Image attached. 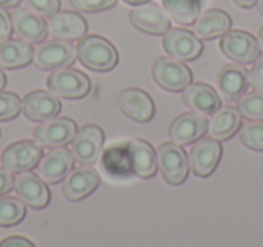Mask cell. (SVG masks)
I'll return each mask as SVG.
<instances>
[{
	"instance_id": "cell-1",
	"label": "cell",
	"mask_w": 263,
	"mask_h": 247,
	"mask_svg": "<svg viewBox=\"0 0 263 247\" xmlns=\"http://www.w3.org/2000/svg\"><path fill=\"white\" fill-rule=\"evenodd\" d=\"M76 56L85 67L96 70V73H106L117 65V49L106 38L98 34H88L78 42Z\"/></svg>"
},
{
	"instance_id": "cell-2",
	"label": "cell",
	"mask_w": 263,
	"mask_h": 247,
	"mask_svg": "<svg viewBox=\"0 0 263 247\" xmlns=\"http://www.w3.org/2000/svg\"><path fill=\"white\" fill-rule=\"evenodd\" d=\"M155 153H157V166L161 168L164 181L172 186L182 184L190 173V163L182 146L175 145L173 141L162 143Z\"/></svg>"
},
{
	"instance_id": "cell-3",
	"label": "cell",
	"mask_w": 263,
	"mask_h": 247,
	"mask_svg": "<svg viewBox=\"0 0 263 247\" xmlns=\"http://www.w3.org/2000/svg\"><path fill=\"white\" fill-rule=\"evenodd\" d=\"M47 87L54 96L67 99H81L90 92V80L85 73L78 69L52 70L47 78Z\"/></svg>"
},
{
	"instance_id": "cell-4",
	"label": "cell",
	"mask_w": 263,
	"mask_h": 247,
	"mask_svg": "<svg viewBox=\"0 0 263 247\" xmlns=\"http://www.w3.org/2000/svg\"><path fill=\"white\" fill-rule=\"evenodd\" d=\"M220 49L229 60L236 63H252L261 55V45L251 33L240 29L227 31L220 40Z\"/></svg>"
},
{
	"instance_id": "cell-5",
	"label": "cell",
	"mask_w": 263,
	"mask_h": 247,
	"mask_svg": "<svg viewBox=\"0 0 263 247\" xmlns=\"http://www.w3.org/2000/svg\"><path fill=\"white\" fill-rule=\"evenodd\" d=\"M152 74H154V80L157 81L159 87L166 89L170 92L184 91L193 80L190 67H186L180 60L175 58L155 60Z\"/></svg>"
},
{
	"instance_id": "cell-6",
	"label": "cell",
	"mask_w": 263,
	"mask_h": 247,
	"mask_svg": "<svg viewBox=\"0 0 263 247\" xmlns=\"http://www.w3.org/2000/svg\"><path fill=\"white\" fill-rule=\"evenodd\" d=\"M78 128L70 117H51L34 128V139L47 148H63L72 143Z\"/></svg>"
},
{
	"instance_id": "cell-7",
	"label": "cell",
	"mask_w": 263,
	"mask_h": 247,
	"mask_svg": "<svg viewBox=\"0 0 263 247\" xmlns=\"http://www.w3.org/2000/svg\"><path fill=\"white\" fill-rule=\"evenodd\" d=\"M42 159V146L31 139H22L2 152V166L8 168L9 171H29L34 166H38Z\"/></svg>"
},
{
	"instance_id": "cell-8",
	"label": "cell",
	"mask_w": 263,
	"mask_h": 247,
	"mask_svg": "<svg viewBox=\"0 0 263 247\" xmlns=\"http://www.w3.org/2000/svg\"><path fill=\"white\" fill-rule=\"evenodd\" d=\"M76 60V49L70 45V42L51 40L45 42L34 51V65L42 70H58L65 69Z\"/></svg>"
},
{
	"instance_id": "cell-9",
	"label": "cell",
	"mask_w": 263,
	"mask_h": 247,
	"mask_svg": "<svg viewBox=\"0 0 263 247\" xmlns=\"http://www.w3.org/2000/svg\"><path fill=\"white\" fill-rule=\"evenodd\" d=\"M222 157V145L218 139L200 137L190 152V166L197 177H209L216 170Z\"/></svg>"
},
{
	"instance_id": "cell-10",
	"label": "cell",
	"mask_w": 263,
	"mask_h": 247,
	"mask_svg": "<svg viewBox=\"0 0 263 247\" xmlns=\"http://www.w3.org/2000/svg\"><path fill=\"white\" fill-rule=\"evenodd\" d=\"M105 134L98 125H87L76 132L72 139V155L83 166H90L98 161L103 148Z\"/></svg>"
},
{
	"instance_id": "cell-11",
	"label": "cell",
	"mask_w": 263,
	"mask_h": 247,
	"mask_svg": "<svg viewBox=\"0 0 263 247\" xmlns=\"http://www.w3.org/2000/svg\"><path fill=\"white\" fill-rule=\"evenodd\" d=\"M162 45L170 58L180 60V62L197 60L202 52V40L186 29H168L162 38Z\"/></svg>"
},
{
	"instance_id": "cell-12",
	"label": "cell",
	"mask_w": 263,
	"mask_h": 247,
	"mask_svg": "<svg viewBox=\"0 0 263 247\" xmlns=\"http://www.w3.org/2000/svg\"><path fill=\"white\" fill-rule=\"evenodd\" d=\"M121 112L137 123H148L155 116V103L152 96L143 89H126L117 98Z\"/></svg>"
},
{
	"instance_id": "cell-13",
	"label": "cell",
	"mask_w": 263,
	"mask_h": 247,
	"mask_svg": "<svg viewBox=\"0 0 263 247\" xmlns=\"http://www.w3.org/2000/svg\"><path fill=\"white\" fill-rule=\"evenodd\" d=\"M15 11L11 13V24L13 31L16 33V37L24 42H42L45 40V37L49 34V27L45 24L44 16L34 13L29 8H13Z\"/></svg>"
},
{
	"instance_id": "cell-14",
	"label": "cell",
	"mask_w": 263,
	"mask_h": 247,
	"mask_svg": "<svg viewBox=\"0 0 263 247\" xmlns=\"http://www.w3.org/2000/svg\"><path fill=\"white\" fill-rule=\"evenodd\" d=\"M15 189L18 199L33 209H42L51 202V191L45 181L31 171H22L15 177Z\"/></svg>"
},
{
	"instance_id": "cell-15",
	"label": "cell",
	"mask_w": 263,
	"mask_h": 247,
	"mask_svg": "<svg viewBox=\"0 0 263 247\" xmlns=\"http://www.w3.org/2000/svg\"><path fill=\"white\" fill-rule=\"evenodd\" d=\"M99 188V175L90 166H81L76 170L69 171L67 177L63 179L62 191L67 200L78 202V200L87 199L88 195Z\"/></svg>"
},
{
	"instance_id": "cell-16",
	"label": "cell",
	"mask_w": 263,
	"mask_h": 247,
	"mask_svg": "<svg viewBox=\"0 0 263 247\" xmlns=\"http://www.w3.org/2000/svg\"><path fill=\"white\" fill-rule=\"evenodd\" d=\"M205 132H208V119L204 114L187 112L173 119L170 127V139L175 145L184 146L197 143L200 137H204Z\"/></svg>"
},
{
	"instance_id": "cell-17",
	"label": "cell",
	"mask_w": 263,
	"mask_h": 247,
	"mask_svg": "<svg viewBox=\"0 0 263 247\" xmlns=\"http://www.w3.org/2000/svg\"><path fill=\"white\" fill-rule=\"evenodd\" d=\"M216 85L218 94L226 101H236L247 92L249 87V74L241 63H229L223 65L216 74Z\"/></svg>"
},
{
	"instance_id": "cell-18",
	"label": "cell",
	"mask_w": 263,
	"mask_h": 247,
	"mask_svg": "<svg viewBox=\"0 0 263 247\" xmlns=\"http://www.w3.org/2000/svg\"><path fill=\"white\" fill-rule=\"evenodd\" d=\"M49 34H51L54 40H63V42H72L78 40L87 34V22L81 15L72 11H58L51 16L47 24Z\"/></svg>"
},
{
	"instance_id": "cell-19",
	"label": "cell",
	"mask_w": 263,
	"mask_h": 247,
	"mask_svg": "<svg viewBox=\"0 0 263 247\" xmlns=\"http://www.w3.org/2000/svg\"><path fill=\"white\" fill-rule=\"evenodd\" d=\"M62 110V103L54 94L45 91H33L22 99V112L29 121H47L56 117Z\"/></svg>"
},
{
	"instance_id": "cell-20",
	"label": "cell",
	"mask_w": 263,
	"mask_h": 247,
	"mask_svg": "<svg viewBox=\"0 0 263 247\" xmlns=\"http://www.w3.org/2000/svg\"><path fill=\"white\" fill-rule=\"evenodd\" d=\"M74 163L72 152L63 146V148H54L52 152L42 155L40 163H38V175L49 184H56V182L63 181L67 173L70 171Z\"/></svg>"
},
{
	"instance_id": "cell-21",
	"label": "cell",
	"mask_w": 263,
	"mask_h": 247,
	"mask_svg": "<svg viewBox=\"0 0 263 247\" xmlns=\"http://www.w3.org/2000/svg\"><path fill=\"white\" fill-rule=\"evenodd\" d=\"M132 24L148 34H164L170 29V19L164 8L157 4H143L130 13Z\"/></svg>"
},
{
	"instance_id": "cell-22",
	"label": "cell",
	"mask_w": 263,
	"mask_h": 247,
	"mask_svg": "<svg viewBox=\"0 0 263 247\" xmlns=\"http://www.w3.org/2000/svg\"><path fill=\"white\" fill-rule=\"evenodd\" d=\"M182 99L193 112L204 114V116L209 114L213 116L220 109L218 92L205 83H190L184 89Z\"/></svg>"
},
{
	"instance_id": "cell-23",
	"label": "cell",
	"mask_w": 263,
	"mask_h": 247,
	"mask_svg": "<svg viewBox=\"0 0 263 247\" xmlns=\"http://www.w3.org/2000/svg\"><path fill=\"white\" fill-rule=\"evenodd\" d=\"M128 153H130L134 173L143 179H152L157 173V153L154 146L144 139H132L128 141Z\"/></svg>"
},
{
	"instance_id": "cell-24",
	"label": "cell",
	"mask_w": 263,
	"mask_h": 247,
	"mask_svg": "<svg viewBox=\"0 0 263 247\" xmlns=\"http://www.w3.org/2000/svg\"><path fill=\"white\" fill-rule=\"evenodd\" d=\"M101 164L110 179L124 181V179H130L132 175H136L134 173V168H132L130 153H128V143L110 146L103 153Z\"/></svg>"
},
{
	"instance_id": "cell-25",
	"label": "cell",
	"mask_w": 263,
	"mask_h": 247,
	"mask_svg": "<svg viewBox=\"0 0 263 247\" xmlns=\"http://www.w3.org/2000/svg\"><path fill=\"white\" fill-rule=\"evenodd\" d=\"M231 29V16L222 9L204 11L195 22V34L200 40H213L223 37Z\"/></svg>"
},
{
	"instance_id": "cell-26",
	"label": "cell",
	"mask_w": 263,
	"mask_h": 247,
	"mask_svg": "<svg viewBox=\"0 0 263 247\" xmlns=\"http://www.w3.org/2000/svg\"><path fill=\"white\" fill-rule=\"evenodd\" d=\"M34 58V49L29 42L6 40L0 44V69H22Z\"/></svg>"
},
{
	"instance_id": "cell-27",
	"label": "cell",
	"mask_w": 263,
	"mask_h": 247,
	"mask_svg": "<svg viewBox=\"0 0 263 247\" xmlns=\"http://www.w3.org/2000/svg\"><path fill=\"white\" fill-rule=\"evenodd\" d=\"M241 127V116L238 109L234 107H220L213 114L211 121H208V132L213 139H229L234 132H238Z\"/></svg>"
},
{
	"instance_id": "cell-28",
	"label": "cell",
	"mask_w": 263,
	"mask_h": 247,
	"mask_svg": "<svg viewBox=\"0 0 263 247\" xmlns=\"http://www.w3.org/2000/svg\"><path fill=\"white\" fill-rule=\"evenodd\" d=\"M162 8L177 24L190 26L200 15V0H162Z\"/></svg>"
},
{
	"instance_id": "cell-29",
	"label": "cell",
	"mask_w": 263,
	"mask_h": 247,
	"mask_svg": "<svg viewBox=\"0 0 263 247\" xmlns=\"http://www.w3.org/2000/svg\"><path fill=\"white\" fill-rule=\"evenodd\" d=\"M26 218V206L16 197H0V227H11Z\"/></svg>"
},
{
	"instance_id": "cell-30",
	"label": "cell",
	"mask_w": 263,
	"mask_h": 247,
	"mask_svg": "<svg viewBox=\"0 0 263 247\" xmlns=\"http://www.w3.org/2000/svg\"><path fill=\"white\" fill-rule=\"evenodd\" d=\"M238 112L249 121H261L263 119V92H245L238 99Z\"/></svg>"
},
{
	"instance_id": "cell-31",
	"label": "cell",
	"mask_w": 263,
	"mask_h": 247,
	"mask_svg": "<svg viewBox=\"0 0 263 247\" xmlns=\"http://www.w3.org/2000/svg\"><path fill=\"white\" fill-rule=\"evenodd\" d=\"M240 141L254 152H263V121H247L241 125Z\"/></svg>"
},
{
	"instance_id": "cell-32",
	"label": "cell",
	"mask_w": 263,
	"mask_h": 247,
	"mask_svg": "<svg viewBox=\"0 0 263 247\" xmlns=\"http://www.w3.org/2000/svg\"><path fill=\"white\" fill-rule=\"evenodd\" d=\"M22 112V99L15 92L0 91V121H11Z\"/></svg>"
},
{
	"instance_id": "cell-33",
	"label": "cell",
	"mask_w": 263,
	"mask_h": 247,
	"mask_svg": "<svg viewBox=\"0 0 263 247\" xmlns=\"http://www.w3.org/2000/svg\"><path fill=\"white\" fill-rule=\"evenodd\" d=\"M117 0H69L70 8H74L76 11H85V13H98L105 11V9L112 8Z\"/></svg>"
},
{
	"instance_id": "cell-34",
	"label": "cell",
	"mask_w": 263,
	"mask_h": 247,
	"mask_svg": "<svg viewBox=\"0 0 263 247\" xmlns=\"http://www.w3.org/2000/svg\"><path fill=\"white\" fill-rule=\"evenodd\" d=\"M29 9L42 16H52L60 11V0H24Z\"/></svg>"
},
{
	"instance_id": "cell-35",
	"label": "cell",
	"mask_w": 263,
	"mask_h": 247,
	"mask_svg": "<svg viewBox=\"0 0 263 247\" xmlns=\"http://www.w3.org/2000/svg\"><path fill=\"white\" fill-rule=\"evenodd\" d=\"M252 63L254 65H252L251 73H249V85L254 91L263 92V55H259Z\"/></svg>"
},
{
	"instance_id": "cell-36",
	"label": "cell",
	"mask_w": 263,
	"mask_h": 247,
	"mask_svg": "<svg viewBox=\"0 0 263 247\" xmlns=\"http://www.w3.org/2000/svg\"><path fill=\"white\" fill-rule=\"evenodd\" d=\"M13 33V24H11V16L4 11V8H0V44L11 38Z\"/></svg>"
},
{
	"instance_id": "cell-37",
	"label": "cell",
	"mask_w": 263,
	"mask_h": 247,
	"mask_svg": "<svg viewBox=\"0 0 263 247\" xmlns=\"http://www.w3.org/2000/svg\"><path fill=\"white\" fill-rule=\"evenodd\" d=\"M15 188V177H13V171H9L8 168L0 166V197L9 193Z\"/></svg>"
},
{
	"instance_id": "cell-38",
	"label": "cell",
	"mask_w": 263,
	"mask_h": 247,
	"mask_svg": "<svg viewBox=\"0 0 263 247\" xmlns=\"http://www.w3.org/2000/svg\"><path fill=\"white\" fill-rule=\"evenodd\" d=\"M0 247H36V245H34L29 238H26V236L15 235V236H8V238L2 240Z\"/></svg>"
},
{
	"instance_id": "cell-39",
	"label": "cell",
	"mask_w": 263,
	"mask_h": 247,
	"mask_svg": "<svg viewBox=\"0 0 263 247\" xmlns=\"http://www.w3.org/2000/svg\"><path fill=\"white\" fill-rule=\"evenodd\" d=\"M256 2H258V0H234V4H236L238 8H241V9L252 8V6H256Z\"/></svg>"
},
{
	"instance_id": "cell-40",
	"label": "cell",
	"mask_w": 263,
	"mask_h": 247,
	"mask_svg": "<svg viewBox=\"0 0 263 247\" xmlns=\"http://www.w3.org/2000/svg\"><path fill=\"white\" fill-rule=\"evenodd\" d=\"M22 0H0V8H16Z\"/></svg>"
},
{
	"instance_id": "cell-41",
	"label": "cell",
	"mask_w": 263,
	"mask_h": 247,
	"mask_svg": "<svg viewBox=\"0 0 263 247\" xmlns=\"http://www.w3.org/2000/svg\"><path fill=\"white\" fill-rule=\"evenodd\" d=\"M124 2L132 6H143V4H146V2H150V0H124Z\"/></svg>"
},
{
	"instance_id": "cell-42",
	"label": "cell",
	"mask_w": 263,
	"mask_h": 247,
	"mask_svg": "<svg viewBox=\"0 0 263 247\" xmlns=\"http://www.w3.org/2000/svg\"><path fill=\"white\" fill-rule=\"evenodd\" d=\"M6 87V74L2 73V69H0V91Z\"/></svg>"
},
{
	"instance_id": "cell-43",
	"label": "cell",
	"mask_w": 263,
	"mask_h": 247,
	"mask_svg": "<svg viewBox=\"0 0 263 247\" xmlns=\"http://www.w3.org/2000/svg\"><path fill=\"white\" fill-rule=\"evenodd\" d=\"M256 6H258V11H259V15L263 16V0H258V2H256Z\"/></svg>"
},
{
	"instance_id": "cell-44",
	"label": "cell",
	"mask_w": 263,
	"mask_h": 247,
	"mask_svg": "<svg viewBox=\"0 0 263 247\" xmlns=\"http://www.w3.org/2000/svg\"><path fill=\"white\" fill-rule=\"evenodd\" d=\"M258 42H259V45L263 47V27L259 29V33H258Z\"/></svg>"
}]
</instances>
